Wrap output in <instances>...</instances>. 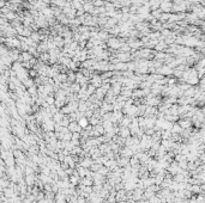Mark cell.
I'll return each mask as SVG.
<instances>
[{
  "instance_id": "50",
  "label": "cell",
  "mask_w": 205,
  "mask_h": 203,
  "mask_svg": "<svg viewBox=\"0 0 205 203\" xmlns=\"http://www.w3.org/2000/svg\"><path fill=\"white\" fill-rule=\"evenodd\" d=\"M42 1H43L45 4H47V5H48V4H51V0H42Z\"/></svg>"
},
{
  "instance_id": "8",
  "label": "cell",
  "mask_w": 205,
  "mask_h": 203,
  "mask_svg": "<svg viewBox=\"0 0 205 203\" xmlns=\"http://www.w3.org/2000/svg\"><path fill=\"white\" fill-rule=\"evenodd\" d=\"M177 121H179L177 122V124H179L182 129H187V128L192 127V122H191L189 118H179Z\"/></svg>"
},
{
  "instance_id": "21",
  "label": "cell",
  "mask_w": 205,
  "mask_h": 203,
  "mask_svg": "<svg viewBox=\"0 0 205 203\" xmlns=\"http://www.w3.org/2000/svg\"><path fill=\"white\" fill-rule=\"evenodd\" d=\"M22 83H23V86L25 87V89H29V87L35 85V84H34V79L32 78H26L25 80L22 81Z\"/></svg>"
},
{
  "instance_id": "22",
  "label": "cell",
  "mask_w": 205,
  "mask_h": 203,
  "mask_svg": "<svg viewBox=\"0 0 205 203\" xmlns=\"http://www.w3.org/2000/svg\"><path fill=\"white\" fill-rule=\"evenodd\" d=\"M26 92H28L30 94V97H35L37 96V86L34 85L31 87H29V89H26Z\"/></svg>"
},
{
  "instance_id": "2",
  "label": "cell",
  "mask_w": 205,
  "mask_h": 203,
  "mask_svg": "<svg viewBox=\"0 0 205 203\" xmlns=\"http://www.w3.org/2000/svg\"><path fill=\"white\" fill-rule=\"evenodd\" d=\"M172 6H173V1H172V0H162L158 9L163 13H169L170 11H172Z\"/></svg>"
},
{
  "instance_id": "6",
  "label": "cell",
  "mask_w": 205,
  "mask_h": 203,
  "mask_svg": "<svg viewBox=\"0 0 205 203\" xmlns=\"http://www.w3.org/2000/svg\"><path fill=\"white\" fill-rule=\"evenodd\" d=\"M115 57H117L119 62H125V63L131 60V55H129L128 53H118L117 55H115Z\"/></svg>"
},
{
  "instance_id": "48",
  "label": "cell",
  "mask_w": 205,
  "mask_h": 203,
  "mask_svg": "<svg viewBox=\"0 0 205 203\" xmlns=\"http://www.w3.org/2000/svg\"><path fill=\"white\" fill-rule=\"evenodd\" d=\"M61 153H63V154L65 155V157H66V155H70V152L66 151V150H63V151H61Z\"/></svg>"
},
{
  "instance_id": "39",
  "label": "cell",
  "mask_w": 205,
  "mask_h": 203,
  "mask_svg": "<svg viewBox=\"0 0 205 203\" xmlns=\"http://www.w3.org/2000/svg\"><path fill=\"white\" fill-rule=\"evenodd\" d=\"M45 102L48 105H53L54 104V102H55V98H54L53 96H47L46 98H45Z\"/></svg>"
},
{
  "instance_id": "16",
  "label": "cell",
  "mask_w": 205,
  "mask_h": 203,
  "mask_svg": "<svg viewBox=\"0 0 205 203\" xmlns=\"http://www.w3.org/2000/svg\"><path fill=\"white\" fill-rule=\"evenodd\" d=\"M84 3H85V0H72L71 1V7L74 9V10H78V9H80L82 6H83Z\"/></svg>"
},
{
  "instance_id": "28",
  "label": "cell",
  "mask_w": 205,
  "mask_h": 203,
  "mask_svg": "<svg viewBox=\"0 0 205 203\" xmlns=\"http://www.w3.org/2000/svg\"><path fill=\"white\" fill-rule=\"evenodd\" d=\"M95 91H96V87H95L94 85L89 84V85L86 86V94H88L89 97H90L91 94H94V93H95Z\"/></svg>"
},
{
  "instance_id": "13",
  "label": "cell",
  "mask_w": 205,
  "mask_h": 203,
  "mask_svg": "<svg viewBox=\"0 0 205 203\" xmlns=\"http://www.w3.org/2000/svg\"><path fill=\"white\" fill-rule=\"evenodd\" d=\"M82 7H83V10H84V12L85 13H91V11L94 10V4H92V1L90 0V1H85L84 4H83V6H82Z\"/></svg>"
},
{
  "instance_id": "4",
  "label": "cell",
  "mask_w": 205,
  "mask_h": 203,
  "mask_svg": "<svg viewBox=\"0 0 205 203\" xmlns=\"http://www.w3.org/2000/svg\"><path fill=\"white\" fill-rule=\"evenodd\" d=\"M67 129L68 132H71V133H82V130H83V128H82L77 122H70V124L67 126Z\"/></svg>"
},
{
  "instance_id": "19",
  "label": "cell",
  "mask_w": 205,
  "mask_h": 203,
  "mask_svg": "<svg viewBox=\"0 0 205 203\" xmlns=\"http://www.w3.org/2000/svg\"><path fill=\"white\" fill-rule=\"evenodd\" d=\"M77 123H78L82 128H83V129H85V128L89 126V120H88L86 117H84V116H82V117L77 121Z\"/></svg>"
},
{
  "instance_id": "10",
  "label": "cell",
  "mask_w": 205,
  "mask_h": 203,
  "mask_svg": "<svg viewBox=\"0 0 205 203\" xmlns=\"http://www.w3.org/2000/svg\"><path fill=\"white\" fill-rule=\"evenodd\" d=\"M79 180H80V177L78 174H71L68 176V182H70V184L73 185V186H77L79 184Z\"/></svg>"
},
{
  "instance_id": "33",
  "label": "cell",
  "mask_w": 205,
  "mask_h": 203,
  "mask_svg": "<svg viewBox=\"0 0 205 203\" xmlns=\"http://www.w3.org/2000/svg\"><path fill=\"white\" fill-rule=\"evenodd\" d=\"M101 176H105V177H106V176L109 173V168H107L106 166H103V165H102L100 168H98V171H97Z\"/></svg>"
},
{
  "instance_id": "42",
  "label": "cell",
  "mask_w": 205,
  "mask_h": 203,
  "mask_svg": "<svg viewBox=\"0 0 205 203\" xmlns=\"http://www.w3.org/2000/svg\"><path fill=\"white\" fill-rule=\"evenodd\" d=\"M71 138H72V133H71V132H67V133L63 134V139H61V140H64V141H71Z\"/></svg>"
},
{
  "instance_id": "45",
  "label": "cell",
  "mask_w": 205,
  "mask_h": 203,
  "mask_svg": "<svg viewBox=\"0 0 205 203\" xmlns=\"http://www.w3.org/2000/svg\"><path fill=\"white\" fill-rule=\"evenodd\" d=\"M83 191L86 192V194H91L92 192V185L91 186H84L83 188Z\"/></svg>"
},
{
  "instance_id": "41",
  "label": "cell",
  "mask_w": 205,
  "mask_h": 203,
  "mask_svg": "<svg viewBox=\"0 0 205 203\" xmlns=\"http://www.w3.org/2000/svg\"><path fill=\"white\" fill-rule=\"evenodd\" d=\"M40 60L42 61V62L45 63V62H47V61L49 60V54H47V53H42L40 55Z\"/></svg>"
},
{
  "instance_id": "49",
  "label": "cell",
  "mask_w": 205,
  "mask_h": 203,
  "mask_svg": "<svg viewBox=\"0 0 205 203\" xmlns=\"http://www.w3.org/2000/svg\"><path fill=\"white\" fill-rule=\"evenodd\" d=\"M10 1L13 4H17V3H20V0H10Z\"/></svg>"
},
{
  "instance_id": "1",
  "label": "cell",
  "mask_w": 205,
  "mask_h": 203,
  "mask_svg": "<svg viewBox=\"0 0 205 203\" xmlns=\"http://www.w3.org/2000/svg\"><path fill=\"white\" fill-rule=\"evenodd\" d=\"M122 43H125V39H120V38H117V37H109L107 39V45L114 50L120 49Z\"/></svg>"
},
{
  "instance_id": "37",
  "label": "cell",
  "mask_w": 205,
  "mask_h": 203,
  "mask_svg": "<svg viewBox=\"0 0 205 203\" xmlns=\"http://www.w3.org/2000/svg\"><path fill=\"white\" fill-rule=\"evenodd\" d=\"M92 4H94L95 7H102V6H105L106 1L105 0H94Z\"/></svg>"
},
{
  "instance_id": "38",
  "label": "cell",
  "mask_w": 205,
  "mask_h": 203,
  "mask_svg": "<svg viewBox=\"0 0 205 203\" xmlns=\"http://www.w3.org/2000/svg\"><path fill=\"white\" fill-rule=\"evenodd\" d=\"M30 38L32 39V42L37 43L38 41H40V33H37V32H31V35H30Z\"/></svg>"
},
{
  "instance_id": "29",
  "label": "cell",
  "mask_w": 205,
  "mask_h": 203,
  "mask_svg": "<svg viewBox=\"0 0 205 203\" xmlns=\"http://www.w3.org/2000/svg\"><path fill=\"white\" fill-rule=\"evenodd\" d=\"M165 120L172 122V123H174L175 121L179 120V116H176V115H165Z\"/></svg>"
},
{
  "instance_id": "32",
  "label": "cell",
  "mask_w": 205,
  "mask_h": 203,
  "mask_svg": "<svg viewBox=\"0 0 205 203\" xmlns=\"http://www.w3.org/2000/svg\"><path fill=\"white\" fill-rule=\"evenodd\" d=\"M101 166H102V165L98 164V162L92 161V164L90 165V167H89V168H90V171H92V172H97V171H98V168H100Z\"/></svg>"
},
{
  "instance_id": "11",
  "label": "cell",
  "mask_w": 205,
  "mask_h": 203,
  "mask_svg": "<svg viewBox=\"0 0 205 203\" xmlns=\"http://www.w3.org/2000/svg\"><path fill=\"white\" fill-rule=\"evenodd\" d=\"M161 1H162V0H149L148 5H149V7H150V11L158 9L160 5H161Z\"/></svg>"
},
{
  "instance_id": "24",
  "label": "cell",
  "mask_w": 205,
  "mask_h": 203,
  "mask_svg": "<svg viewBox=\"0 0 205 203\" xmlns=\"http://www.w3.org/2000/svg\"><path fill=\"white\" fill-rule=\"evenodd\" d=\"M172 136L170 130H161V140H169Z\"/></svg>"
},
{
  "instance_id": "9",
  "label": "cell",
  "mask_w": 205,
  "mask_h": 203,
  "mask_svg": "<svg viewBox=\"0 0 205 203\" xmlns=\"http://www.w3.org/2000/svg\"><path fill=\"white\" fill-rule=\"evenodd\" d=\"M119 154H120V157H124V158H128L129 159L133 155V152L129 150L128 147H124V148H120Z\"/></svg>"
},
{
  "instance_id": "20",
  "label": "cell",
  "mask_w": 205,
  "mask_h": 203,
  "mask_svg": "<svg viewBox=\"0 0 205 203\" xmlns=\"http://www.w3.org/2000/svg\"><path fill=\"white\" fill-rule=\"evenodd\" d=\"M182 128L179 126V124H177V123H173V127H172V129H170V133H172V134H181L182 133Z\"/></svg>"
},
{
  "instance_id": "51",
  "label": "cell",
  "mask_w": 205,
  "mask_h": 203,
  "mask_svg": "<svg viewBox=\"0 0 205 203\" xmlns=\"http://www.w3.org/2000/svg\"><path fill=\"white\" fill-rule=\"evenodd\" d=\"M55 3H57V0H51V4H53V5H54Z\"/></svg>"
},
{
  "instance_id": "53",
  "label": "cell",
  "mask_w": 205,
  "mask_h": 203,
  "mask_svg": "<svg viewBox=\"0 0 205 203\" xmlns=\"http://www.w3.org/2000/svg\"><path fill=\"white\" fill-rule=\"evenodd\" d=\"M32 1H36V0H32Z\"/></svg>"
},
{
  "instance_id": "5",
  "label": "cell",
  "mask_w": 205,
  "mask_h": 203,
  "mask_svg": "<svg viewBox=\"0 0 205 203\" xmlns=\"http://www.w3.org/2000/svg\"><path fill=\"white\" fill-rule=\"evenodd\" d=\"M16 78L18 79V80H20V81H23V80H25L26 78H29V72L26 71L24 67H22L19 71H17L16 72Z\"/></svg>"
},
{
  "instance_id": "12",
  "label": "cell",
  "mask_w": 205,
  "mask_h": 203,
  "mask_svg": "<svg viewBox=\"0 0 205 203\" xmlns=\"http://www.w3.org/2000/svg\"><path fill=\"white\" fill-rule=\"evenodd\" d=\"M131 121H132V118H131V117H128V116H124V117L121 118V121L119 122L120 128H128L129 123H131Z\"/></svg>"
},
{
  "instance_id": "30",
  "label": "cell",
  "mask_w": 205,
  "mask_h": 203,
  "mask_svg": "<svg viewBox=\"0 0 205 203\" xmlns=\"http://www.w3.org/2000/svg\"><path fill=\"white\" fill-rule=\"evenodd\" d=\"M67 83H74L76 81V74H74L73 72H67Z\"/></svg>"
},
{
  "instance_id": "44",
  "label": "cell",
  "mask_w": 205,
  "mask_h": 203,
  "mask_svg": "<svg viewBox=\"0 0 205 203\" xmlns=\"http://www.w3.org/2000/svg\"><path fill=\"white\" fill-rule=\"evenodd\" d=\"M5 18L6 19H16V15L15 13H12V12H7L5 15Z\"/></svg>"
},
{
  "instance_id": "26",
  "label": "cell",
  "mask_w": 205,
  "mask_h": 203,
  "mask_svg": "<svg viewBox=\"0 0 205 203\" xmlns=\"http://www.w3.org/2000/svg\"><path fill=\"white\" fill-rule=\"evenodd\" d=\"M191 191H192V194H196V195H198V194H203V190H202L200 185H197V184H194V185L191 186Z\"/></svg>"
},
{
  "instance_id": "40",
  "label": "cell",
  "mask_w": 205,
  "mask_h": 203,
  "mask_svg": "<svg viewBox=\"0 0 205 203\" xmlns=\"http://www.w3.org/2000/svg\"><path fill=\"white\" fill-rule=\"evenodd\" d=\"M177 166H179L181 170H187V160H181L177 162Z\"/></svg>"
},
{
  "instance_id": "36",
  "label": "cell",
  "mask_w": 205,
  "mask_h": 203,
  "mask_svg": "<svg viewBox=\"0 0 205 203\" xmlns=\"http://www.w3.org/2000/svg\"><path fill=\"white\" fill-rule=\"evenodd\" d=\"M60 124H61V127H67L68 124H70V120H68V116H67V115H64V118L61 120Z\"/></svg>"
},
{
  "instance_id": "15",
  "label": "cell",
  "mask_w": 205,
  "mask_h": 203,
  "mask_svg": "<svg viewBox=\"0 0 205 203\" xmlns=\"http://www.w3.org/2000/svg\"><path fill=\"white\" fill-rule=\"evenodd\" d=\"M115 160H117V164L119 167H125L128 165V158L120 157V158H115Z\"/></svg>"
},
{
  "instance_id": "17",
  "label": "cell",
  "mask_w": 205,
  "mask_h": 203,
  "mask_svg": "<svg viewBox=\"0 0 205 203\" xmlns=\"http://www.w3.org/2000/svg\"><path fill=\"white\" fill-rule=\"evenodd\" d=\"M63 118H64V114H61L60 111H57V112L52 116V120H53L54 123H60Z\"/></svg>"
},
{
  "instance_id": "25",
  "label": "cell",
  "mask_w": 205,
  "mask_h": 203,
  "mask_svg": "<svg viewBox=\"0 0 205 203\" xmlns=\"http://www.w3.org/2000/svg\"><path fill=\"white\" fill-rule=\"evenodd\" d=\"M144 94H143V91H142V89H139V90H134L133 92H132V99L134 100L136 98H142Z\"/></svg>"
},
{
  "instance_id": "27",
  "label": "cell",
  "mask_w": 205,
  "mask_h": 203,
  "mask_svg": "<svg viewBox=\"0 0 205 203\" xmlns=\"http://www.w3.org/2000/svg\"><path fill=\"white\" fill-rule=\"evenodd\" d=\"M154 55H155V59H156V60L163 61V60L166 59L167 54H165V51H157V53H155V54H154Z\"/></svg>"
},
{
  "instance_id": "43",
  "label": "cell",
  "mask_w": 205,
  "mask_h": 203,
  "mask_svg": "<svg viewBox=\"0 0 205 203\" xmlns=\"http://www.w3.org/2000/svg\"><path fill=\"white\" fill-rule=\"evenodd\" d=\"M205 198H204V196L203 194H198V196H196V202L197 203H204Z\"/></svg>"
},
{
  "instance_id": "3",
  "label": "cell",
  "mask_w": 205,
  "mask_h": 203,
  "mask_svg": "<svg viewBox=\"0 0 205 203\" xmlns=\"http://www.w3.org/2000/svg\"><path fill=\"white\" fill-rule=\"evenodd\" d=\"M41 126H42L43 130H45L46 133H47V132H54V122H53L52 118L42 122V123H41Z\"/></svg>"
},
{
  "instance_id": "47",
  "label": "cell",
  "mask_w": 205,
  "mask_h": 203,
  "mask_svg": "<svg viewBox=\"0 0 205 203\" xmlns=\"http://www.w3.org/2000/svg\"><path fill=\"white\" fill-rule=\"evenodd\" d=\"M36 203H48V201H47L46 198H41V200H37Z\"/></svg>"
},
{
  "instance_id": "18",
  "label": "cell",
  "mask_w": 205,
  "mask_h": 203,
  "mask_svg": "<svg viewBox=\"0 0 205 203\" xmlns=\"http://www.w3.org/2000/svg\"><path fill=\"white\" fill-rule=\"evenodd\" d=\"M119 136L122 138V139H126L128 136H131V134H129V129H128V128H120Z\"/></svg>"
},
{
  "instance_id": "35",
  "label": "cell",
  "mask_w": 205,
  "mask_h": 203,
  "mask_svg": "<svg viewBox=\"0 0 205 203\" xmlns=\"http://www.w3.org/2000/svg\"><path fill=\"white\" fill-rule=\"evenodd\" d=\"M119 50H120V53H128V51H131V48H129V45L127 43H122Z\"/></svg>"
},
{
  "instance_id": "7",
  "label": "cell",
  "mask_w": 205,
  "mask_h": 203,
  "mask_svg": "<svg viewBox=\"0 0 205 203\" xmlns=\"http://www.w3.org/2000/svg\"><path fill=\"white\" fill-rule=\"evenodd\" d=\"M36 176L35 173L34 174H29V176H24V182H25V184L26 186H34L35 185V183H36Z\"/></svg>"
},
{
  "instance_id": "31",
  "label": "cell",
  "mask_w": 205,
  "mask_h": 203,
  "mask_svg": "<svg viewBox=\"0 0 205 203\" xmlns=\"http://www.w3.org/2000/svg\"><path fill=\"white\" fill-rule=\"evenodd\" d=\"M161 13H162V11H161L160 9L150 11V15H151V16H152V18H155V19H158V18H160V16H161Z\"/></svg>"
},
{
  "instance_id": "54",
  "label": "cell",
  "mask_w": 205,
  "mask_h": 203,
  "mask_svg": "<svg viewBox=\"0 0 205 203\" xmlns=\"http://www.w3.org/2000/svg\"><path fill=\"white\" fill-rule=\"evenodd\" d=\"M117 203H120V202H117Z\"/></svg>"
},
{
  "instance_id": "34",
  "label": "cell",
  "mask_w": 205,
  "mask_h": 203,
  "mask_svg": "<svg viewBox=\"0 0 205 203\" xmlns=\"http://www.w3.org/2000/svg\"><path fill=\"white\" fill-rule=\"evenodd\" d=\"M23 172H24V176H29V174H34V173H35V171H34V168H32V167H30V166H24Z\"/></svg>"
},
{
  "instance_id": "23",
  "label": "cell",
  "mask_w": 205,
  "mask_h": 203,
  "mask_svg": "<svg viewBox=\"0 0 205 203\" xmlns=\"http://www.w3.org/2000/svg\"><path fill=\"white\" fill-rule=\"evenodd\" d=\"M114 71H125L126 69V63L125 62H118L114 63Z\"/></svg>"
},
{
  "instance_id": "14",
  "label": "cell",
  "mask_w": 205,
  "mask_h": 203,
  "mask_svg": "<svg viewBox=\"0 0 205 203\" xmlns=\"http://www.w3.org/2000/svg\"><path fill=\"white\" fill-rule=\"evenodd\" d=\"M79 184H83L84 186H91L94 184V179L91 177H83L80 178Z\"/></svg>"
},
{
  "instance_id": "46",
  "label": "cell",
  "mask_w": 205,
  "mask_h": 203,
  "mask_svg": "<svg viewBox=\"0 0 205 203\" xmlns=\"http://www.w3.org/2000/svg\"><path fill=\"white\" fill-rule=\"evenodd\" d=\"M188 203H197V202H196V196H194V195H192V196H191V197L188 198Z\"/></svg>"
},
{
  "instance_id": "52",
  "label": "cell",
  "mask_w": 205,
  "mask_h": 203,
  "mask_svg": "<svg viewBox=\"0 0 205 203\" xmlns=\"http://www.w3.org/2000/svg\"><path fill=\"white\" fill-rule=\"evenodd\" d=\"M85 1H90V0H85Z\"/></svg>"
}]
</instances>
